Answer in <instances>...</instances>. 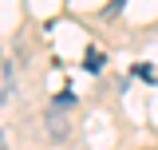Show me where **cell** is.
Instances as JSON below:
<instances>
[{
	"instance_id": "1",
	"label": "cell",
	"mask_w": 158,
	"mask_h": 150,
	"mask_svg": "<svg viewBox=\"0 0 158 150\" xmlns=\"http://www.w3.org/2000/svg\"><path fill=\"white\" fill-rule=\"evenodd\" d=\"M44 127H48V134H52L56 142H63V138L71 134V123H67V115H63V103L48 107V115H44Z\"/></svg>"
},
{
	"instance_id": "2",
	"label": "cell",
	"mask_w": 158,
	"mask_h": 150,
	"mask_svg": "<svg viewBox=\"0 0 158 150\" xmlns=\"http://www.w3.org/2000/svg\"><path fill=\"white\" fill-rule=\"evenodd\" d=\"M99 67H103V52H91L87 56V71H99Z\"/></svg>"
},
{
	"instance_id": "3",
	"label": "cell",
	"mask_w": 158,
	"mask_h": 150,
	"mask_svg": "<svg viewBox=\"0 0 158 150\" xmlns=\"http://www.w3.org/2000/svg\"><path fill=\"white\" fill-rule=\"evenodd\" d=\"M135 75H138V79H154V67H146V63H135Z\"/></svg>"
},
{
	"instance_id": "4",
	"label": "cell",
	"mask_w": 158,
	"mask_h": 150,
	"mask_svg": "<svg viewBox=\"0 0 158 150\" xmlns=\"http://www.w3.org/2000/svg\"><path fill=\"white\" fill-rule=\"evenodd\" d=\"M0 146H4V131H0Z\"/></svg>"
}]
</instances>
